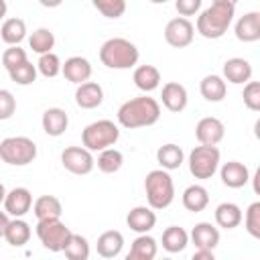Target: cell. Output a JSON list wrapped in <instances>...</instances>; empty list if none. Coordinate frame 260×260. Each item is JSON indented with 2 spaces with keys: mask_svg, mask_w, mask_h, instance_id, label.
Listing matches in <instances>:
<instances>
[{
  "mask_svg": "<svg viewBox=\"0 0 260 260\" xmlns=\"http://www.w3.org/2000/svg\"><path fill=\"white\" fill-rule=\"evenodd\" d=\"M193 35H195V28L189 22V18H185V16H177V18L169 20L167 26H165V41L171 47H177V49H183V47L191 45Z\"/></svg>",
  "mask_w": 260,
  "mask_h": 260,
  "instance_id": "cell-10",
  "label": "cell"
},
{
  "mask_svg": "<svg viewBox=\"0 0 260 260\" xmlns=\"http://www.w3.org/2000/svg\"><path fill=\"white\" fill-rule=\"evenodd\" d=\"M223 134H225V126L221 120L213 118V116H207V118H201L195 126V136L199 140V144H207V146H217L221 140H223Z\"/></svg>",
  "mask_w": 260,
  "mask_h": 260,
  "instance_id": "cell-11",
  "label": "cell"
},
{
  "mask_svg": "<svg viewBox=\"0 0 260 260\" xmlns=\"http://www.w3.org/2000/svg\"><path fill=\"white\" fill-rule=\"evenodd\" d=\"M91 4L106 18H120L126 12V0H91Z\"/></svg>",
  "mask_w": 260,
  "mask_h": 260,
  "instance_id": "cell-37",
  "label": "cell"
},
{
  "mask_svg": "<svg viewBox=\"0 0 260 260\" xmlns=\"http://www.w3.org/2000/svg\"><path fill=\"white\" fill-rule=\"evenodd\" d=\"M0 37L8 45H18L26 37V24L22 18H8L0 28Z\"/></svg>",
  "mask_w": 260,
  "mask_h": 260,
  "instance_id": "cell-32",
  "label": "cell"
},
{
  "mask_svg": "<svg viewBox=\"0 0 260 260\" xmlns=\"http://www.w3.org/2000/svg\"><path fill=\"white\" fill-rule=\"evenodd\" d=\"M28 45L35 53L43 55V53H49L53 47H55V35L49 30V28H37L30 39H28Z\"/></svg>",
  "mask_w": 260,
  "mask_h": 260,
  "instance_id": "cell-35",
  "label": "cell"
},
{
  "mask_svg": "<svg viewBox=\"0 0 260 260\" xmlns=\"http://www.w3.org/2000/svg\"><path fill=\"white\" fill-rule=\"evenodd\" d=\"M4 197H6V189H4V185L0 183V203H4Z\"/></svg>",
  "mask_w": 260,
  "mask_h": 260,
  "instance_id": "cell-49",
  "label": "cell"
},
{
  "mask_svg": "<svg viewBox=\"0 0 260 260\" xmlns=\"http://www.w3.org/2000/svg\"><path fill=\"white\" fill-rule=\"evenodd\" d=\"M126 223H128V228H130L132 232H136V234H146V232H150V230L154 228L156 215H154L152 207L138 205V207H134V209L128 211Z\"/></svg>",
  "mask_w": 260,
  "mask_h": 260,
  "instance_id": "cell-15",
  "label": "cell"
},
{
  "mask_svg": "<svg viewBox=\"0 0 260 260\" xmlns=\"http://www.w3.org/2000/svg\"><path fill=\"white\" fill-rule=\"evenodd\" d=\"M203 0H175V8L181 16H193L199 12Z\"/></svg>",
  "mask_w": 260,
  "mask_h": 260,
  "instance_id": "cell-43",
  "label": "cell"
},
{
  "mask_svg": "<svg viewBox=\"0 0 260 260\" xmlns=\"http://www.w3.org/2000/svg\"><path fill=\"white\" fill-rule=\"evenodd\" d=\"M199 91L207 102H221L228 93V85L219 75H205L199 83Z\"/></svg>",
  "mask_w": 260,
  "mask_h": 260,
  "instance_id": "cell-26",
  "label": "cell"
},
{
  "mask_svg": "<svg viewBox=\"0 0 260 260\" xmlns=\"http://www.w3.org/2000/svg\"><path fill=\"white\" fill-rule=\"evenodd\" d=\"M122 246H124V236L116 230H108L104 232L100 238H98V254L102 258H116L120 252H122Z\"/></svg>",
  "mask_w": 260,
  "mask_h": 260,
  "instance_id": "cell-22",
  "label": "cell"
},
{
  "mask_svg": "<svg viewBox=\"0 0 260 260\" xmlns=\"http://www.w3.org/2000/svg\"><path fill=\"white\" fill-rule=\"evenodd\" d=\"M219 167V150L217 146H195L189 152V171L195 179H211Z\"/></svg>",
  "mask_w": 260,
  "mask_h": 260,
  "instance_id": "cell-7",
  "label": "cell"
},
{
  "mask_svg": "<svg viewBox=\"0 0 260 260\" xmlns=\"http://www.w3.org/2000/svg\"><path fill=\"white\" fill-rule=\"evenodd\" d=\"M0 158L12 167H24L37 158V144L26 136H8L0 142Z\"/></svg>",
  "mask_w": 260,
  "mask_h": 260,
  "instance_id": "cell-5",
  "label": "cell"
},
{
  "mask_svg": "<svg viewBox=\"0 0 260 260\" xmlns=\"http://www.w3.org/2000/svg\"><path fill=\"white\" fill-rule=\"evenodd\" d=\"M144 191H146V201L152 209H165L173 203L175 199V185L165 169H154L146 175L144 179Z\"/></svg>",
  "mask_w": 260,
  "mask_h": 260,
  "instance_id": "cell-4",
  "label": "cell"
},
{
  "mask_svg": "<svg viewBox=\"0 0 260 260\" xmlns=\"http://www.w3.org/2000/svg\"><path fill=\"white\" fill-rule=\"evenodd\" d=\"M219 177H221V183L230 189H240L244 187L248 181H250V173H248V167L238 162V160H230L221 167L219 171Z\"/></svg>",
  "mask_w": 260,
  "mask_h": 260,
  "instance_id": "cell-17",
  "label": "cell"
},
{
  "mask_svg": "<svg viewBox=\"0 0 260 260\" xmlns=\"http://www.w3.org/2000/svg\"><path fill=\"white\" fill-rule=\"evenodd\" d=\"M183 158H185V154H183L181 146H177V144H162L156 150V160H158L160 169H165V171L179 169L183 165Z\"/></svg>",
  "mask_w": 260,
  "mask_h": 260,
  "instance_id": "cell-29",
  "label": "cell"
},
{
  "mask_svg": "<svg viewBox=\"0 0 260 260\" xmlns=\"http://www.w3.org/2000/svg\"><path fill=\"white\" fill-rule=\"evenodd\" d=\"M134 85L142 91H152L160 85V71L154 65H140L134 69Z\"/></svg>",
  "mask_w": 260,
  "mask_h": 260,
  "instance_id": "cell-23",
  "label": "cell"
},
{
  "mask_svg": "<svg viewBox=\"0 0 260 260\" xmlns=\"http://www.w3.org/2000/svg\"><path fill=\"white\" fill-rule=\"evenodd\" d=\"M4 238L10 246H24L28 240H30V225L20 219V217H14L12 221H8L6 225V232H4Z\"/></svg>",
  "mask_w": 260,
  "mask_h": 260,
  "instance_id": "cell-30",
  "label": "cell"
},
{
  "mask_svg": "<svg viewBox=\"0 0 260 260\" xmlns=\"http://www.w3.org/2000/svg\"><path fill=\"white\" fill-rule=\"evenodd\" d=\"M191 240H193L195 248L213 250L219 244V232L215 225H211L207 221H199V223H195V228L191 232Z\"/></svg>",
  "mask_w": 260,
  "mask_h": 260,
  "instance_id": "cell-21",
  "label": "cell"
},
{
  "mask_svg": "<svg viewBox=\"0 0 260 260\" xmlns=\"http://www.w3.org/2000/svg\"><path fill=\"white\" fill-rule=\"evenodd\" d=\"M160 98H162V106L169 112H183L187 106V89L177 81L165 83Z\"/></svg>",
  "mask_w": 260,
  "mask_h": 260,
  "instance_id": "cell-18",
  "label": "cell"
},
{
  "mask_svg": "<svg viewBox=\"0 0 260 260\" xmlns=\"http://www.w3.org/2000/svg\"><path fill=\"white\" fill-rule=\"evenodd\" d=\"M120 138V130L112 120H98L83 128L81 140L87 150H104Z\"/></svg>",
  "mask_w": 260,
  "mask_h": 260,
  "instance_id": "cell-6",
  "label": "cell"
},
{
  "mask_svg": "<svg viewBox=\"0 0 260 260\" xmlns=\"http://www.w3.org/2000/svg\"><path fill=\"white\" fill-rule=\"evenodd\" d=\"M61 162L63 167L73 173V175H87L91 173L95 160L91 156V150L83 148V146H69L61 152Z\"/></svg>",
  "mask_w": 260,
  "mask_h": 260,
  "instance_id": "cell-9",
  "label": "cell"
},
{
  "mask_svg": "<svg viewBox=\"0 0 260 260\" xmlns=\"http://www.w3.org/2000/svg\"><path fill=\"white\" fill-rule=\"evenodd\" d=\"M236 6L230 4H217L213 2L209 8H205L197 18V32L205 39H219L225 35L234 20Z\"/></svg>",
  "mask_w": 260,
  "mask_h": 260,
  "instance_id": "cell-2",
  "label": "cell"
},
{
  "mask_svg": "<svg viewBox=\"0 0 260 260\" xmlns=\"http://www.w3.org/2000/svg\"><path fill=\"white\" fill-rule=\"evenodd\" d=\"M30 205H32V195L24 187H14L4 197V209L14 217H22L24 213H28Z\"/></svg>",
  "mask_w": 260,
  "mask_h": 260,
  "instance_id": "cell-13",
  "label": "cell"
},
{
  "mask_svg": "<svg viewBox=\"0 0 260 260\" xmlns=\"http://www.w3.org/2000/svg\"><path fill=\"white\" fill-rule=\"evenodd\" d=\"M24 61H28V59H26V51L20 49L18 45H10V47L2 53V65L6 67V71L14 69L16 65H20V63H24Z\"/></svg>",
  "mask_w": 260,
  "mask_h": 260,
  "instance_id": "cell-39",
  "label": "cell"
},
{
  "mask_svg": "<svg viewBox=\"0 0 260 260\" xmlns=\"http://www.w3.org/2000/svg\"><path fill=\"white\" fill-rule=\"evenodd\" d=\"M16 112V100L8 89H0V120L12 118Z\"/></svg>",
  "mask_w": 260,
  "mask_h": 260,
  "instance_id": "cell-42",
  "label": "cell"
},
{
  "mask_svg": "<svg viewBox=\"0 0 260 260\" xmlns=\"http://www.w3.org/2000/svg\"><path fill=\"white\" fill-rule=\"evenodd\" d=\"M215 223L223 230H234L242 223V209L236 203H219L215 207Z\"/></svg>",
  "mask_w": 260,
  "mask_h": 260,
  "instance_id": "cell-25",
  "label": "cell"
},
{
  "mask_svg": "<svg viewBox=\"0 0 260 260\" xmlns=\"http://www.w3.org/2000/svg\"><path fill=\"white\" fill-rule=\"evenodd\" d=\"M122 165H124V156H122V152L120 150H116V148H104V150H100V156H98V169L102 171V173H116V171H120L122 169Z\"/></svg>",
  "mask_w": 260,
  "mask_h": 260,
  "instance_id": "cell-34",
  "label": "cell"
},
{
  "mask_svg": "<svg viewBox=\"0 0 260 260\" xmlns=\"http://www.w3.org/2000/svg\"><path fill=\"white\" fill-rule=\"evenodd\" d=\"M193 260H213V250L197 248V252L193 254Z\"/></svg>",
  "mask_w": 260,
  "mask_h": 260,
  "instance_id": "cell-44",
  "label": "cell"
},
{
  "mask_svg": "<svg viewBox=\"0 0 260 260\" xmlns=\"http://www.w3.org/2000/svg\"><path fill=\"white\" fill-rule=\"evenodd\" d=\"M63 252H65V256L69 260H87L89 258V244H87V240L83 236L71 232V236L65 242Z\"/></svg>",
  "mask_w": 260,
  "mask_h": 260,
  "instance_id": "cell-33",
  "label": "cell"
},
{
  "mask_svg": "<svg viewBox=\"0 0 260 260\" xmlns=\"http://www.w3.org/2000/svg\"><path fill=\"white\" fill-rule=\"evenodd\" d=\"M246 230L252 238H260V201H254L246 211Z\"/></svg>",
  "mask_w": 260,
  "mask_h": 260,
  "instance_id": "cell-40",
  "label": "cell"
},
{
  "mask_svg": "<svg viewBox=\"0 0 260 260\" xmlns=\"http://www.w3.org/2000/svg\"><path fill=\"white\" fill-rule=\"evenodd\" d=\"M223 77L230 83H236V85L250 81V77H252V65H250V61H246L242 57L228 59L223 63Z\"/></svg>",
  "mask_w": 260,
  "mask_h": 260,
  "instance_id": "cell-19",
  "label": "cell"
},
{
  "mask_svg": "<svg viewBox=\"0 0 260 260\" xmlns=\"http://www.w3.org/2000/svg\"><path fill=\"white\" fill-rule=\"evenodd\" d=\"M160 118V106L154 98L148 95H138L128 102H124L118 108V122L124 128H142V126H152Z\"/></svg>",
  "mask_w": 260,
  "mask_h": 260,
  "instance_id": "cell-1",
  "label": "cell"
},
{
  "mask_svg": "<svg viewBox=\"0 0 260 260\" xmlns=\"http://www.w3.org/2000/svg\"><path fill=\"white\" fill-rule=\"evenodd\" d=\"M189 244V234L179 228V225H169L165 232H162V248L171 254L175 252H181L185 250V246Z\"/></svg>",
  "mask_w": 260,
  "mask_h": 260,
  "instance_id": "cell-31",
  "label": "cell"
},
{
  "mask_svg": "<svg viewBox=\"0 0 260 260\" xmlns=\"http://www.w3.org/2000/svg\"><path fill=\"white\" fill-rule=\"evenodd\" d=\"M150 2H152V4H165L167 0H150Z\"/></svg>",
  "mask_w": 260,
  "mask_h": 260,
  "instance_id": "cell-50",
  "label": "cell"
},
{
  "mask_svg": "<svg viewBox=\"0 0 260 260\" xmlns=\"http://www.w3.org/2000/svg\"><path fill=\"white\" fill-rule=\"evenodd\" d=\"M8 213L6 211H0V238H4V232H6V225H8Z\"/></svg>",
  "mask_w": 260,
  "mask_h": 260,
  "instance_id": "cell-45",
  "label": "cell"
},
{
  "mask_svg": "<svg viewBox=\"0 0 260 260\" xmlns=\"http://www.w3.org/2000/svg\"><path fill=\"white\" fill-rule=\"evenodd\" d=\"M6 10H8L6 2H4V0H0V18H4V16H6Z\"/></svg>",
  "mask_w": 260,
  "mask_h": 260,
  "instance_id": "cell-47",
  "label": "cell"
},
{
  "mask_svg": "<svg viewBox=\"0 0 260 260\" xmlns=\"http://www.w3.org/2000/svg\"><path fill=\"white\" fill-rule=\"evenodd\" d=\"M209 203V193L205 187L201 185H189L185 191H183V207L193 211V213H199L207 207Z\"/></svg>",
  "mask_w": 260,
  "mask_h": 260,
  "instance_id": "cell-24",
  "label": "cell"
},
{
  "mask_svg": "<svg viewBox=\"0 0 260 260\" xmlns=\"http://www.w3.org/2000/svg\"><path fill=\"white\" fill-rule=\"evenodd\" d=\"M37 67H39L41 75H45V77H55V75L61 73V61H59V57H57L55 53H51V51L41 55Z\"/></svg>",
  "mask_w": 260,
  "mask_h": 260,
  "instance_id": "cell-38",
  "label": "cell"
},
{
  "mask_svg": "<svg viewBox=\"0 0 260 260\" xmlns=\"http://www.w3.org/2000/svg\"><path fill=\"white\" fill-rule=\"evenodd\" d=\"M32 211H35L37 219H55V217H61L63 207H61V201L55 195H41L35 201Z\"/></svg>",
  "mask_w": 260,
  "mask_h": 260,
  "instance_id": "cell-28",
  "label": "cell"
},
{
  "mask_svg": "<svg viewBox=\"0 0 260 260\" xmlns=\"http://www.w3.org/2000/svg\"><path fill=\"white\" fill-rule=\"evenodd\" d=\"M104 102V89L95 81H83L75 89V104L83 110H93Z\"/></svg>",
  "mask_w": 260,
  "mask_h": 260,
  "instance_id": "cell-14",
  "label": "cell"
},
{
  "mask_svg": "<svg viewBox=\"0 0 260 260\" xmlns=\"http://www.w3.org/2000/svg\"><path fill=\"white\" fill-rule=\"evenodd\" d=\"M37 236L41 244L51 252H63L67 238L71 236V230L59 219H39L37 223Z\"/></svg>",
  "mask_w": 260,
  "mask_h": 260,
  "instance_id": "cell-8",
  "label": "cell"
},
{
  "mask_svg": "<svg viewBox=\"0 0 260 260\" xmlns=\"http://www.w3.org/2000/svg\"><path fill=\"white\" fill-rule=\"evenodd\" d=\"M242 98H244V104L248 110L258 112L260 110V83L258 81H246Z\"/></svg>",
  "mask_w": 260,
  "mask_h": 260,
  "instance_id": "cell-41",
  "label": "cell"
},
{
  "mask_svg": "<svg viewBox=\"0 0 260 260\" xmlns=\"http://www.w3.org/2000/svg\"><path fill=\"white\" fill-rule=\"evenodd\" d=\"M213 2H217V4H230V6H236L238 4V0H213Z\"/></svg>",
  "mask_w": 260,
  "mask_h": 260,
  "instance_id": "cell-48",
  "label": "cell"
},
{
  "mask_svg": "<svg viewBox=\"0 0 260 260\" xmlns=\"http://www.w3.org/2000/svg\"><path fill=\"white\" fill-rule=\"evenodd\" d=\"M156 240L146 236V234H140L134 242H132V248L128 252V260H152L156 256Z\"/></svg>",
  "mask_w": 260,
  "mask_h": 260,
  "instance_id": "cell-27",
  "label": "cell"
},
{
  "mask_svg": "<svg viewBox=\"0 0 260 260\" xmlns=\"http://www.w3.org/2000/svg\"><path fill=\"white\" fill-rule=\"evenodd\" d=\"M8 75H10V79H12L14 83H18V85H30V83L37 79V67H35L32 63L24 61V63L16 65L14 69H10Z\"/></svg>",
  "mask_w": 260,
  "mask_h": 260,
  "instance_id": "cell-36",
  "label": "cell"
},
{
  "mask_svg": "<svg viewBox=\"0 0 260 260\" xmlns=\"http://www.w3.org/2000/svg\"><path fill=\"white\" fill-rule=\"evenodd\" d=\"M138 57L136 45L122 37L108 39L100 49V61L110 69H130L138 63Z\"/></svg>",
  "mask_w": 260,
  "mask_h": 260,
  "instance_id": "cell-3",
  "label": "cell"
},
{
  "mask_svg": "<svg viewBox=\"0 0 260 260\" xmlns=\"http://www.w3.org/2000/svg\"><path fill=\"white\" fill-rule=\"evenodd\" d=\"M41 124L49 136H61L69 126V116L61 108H49V110H45Z\"/></svg>",
  "mask_w": 260,
  "mask_h": 260,
  "instance_id": "cell-20",
  "label": "cell"
},
{
  "mask_svg": "<svg viewBox=\"0 0 260 260\" xmlns=\"http://www.w3.org/2000/svg\"><path fill=\"white\" fill-rule=\"evenodd\" d=\"M236 37L242 43H254L260 39V12L252 10L240 16L236 22Z\"/></svg>",
  "mask_w": 260,
  "mask_h": 260,
  "instance_id": "cell-16",
  "label": "cell"
},
{
  "mask_svg": "<svg viewBox=\"0 0 260 260\" xmlns=\"http://www.w3.org/2000/svg\"><path fill=\"white\" fill-rule=\"evenodd\" d=\"M45 8H57V6H61L63 4V0H39Z\"/></svg>",
  "mask_w": 260,
  "mask_h": 260,
  "instance_id": "cell-46",
  "label": "cell"
},
{
  "mask_svg": "<svg viewBox=\"0 0 260 260\" xmlns=\"http://www.w3.org/2000/svg\"><path fill=\"white\" fill-rule=\"evenodd\" d=\"M61 73L65 75L67 81L79 85V83H83V81H89V77H91V63H89L85 57L75 55V57H69V59L61 65Z\"/></svg>",
  "mask_w": 260,
  "mask_h": 260,
  "instance_id": "cell-12",
  "label": "cell"
}]
</instances>
